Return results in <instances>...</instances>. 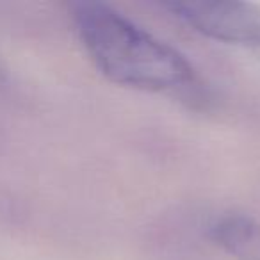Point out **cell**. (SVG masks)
Returning <instances> with one entry per match:
<instances>
[{
    "label": "cell",
    "mask_w": 260,
    "mask_h": 260,
    "mask_svg": "<svg viewBox=\"0 0 260 260\" xmlns=\"http://www.w3.org/2000/svg\"><path fill=\"white\" fill-rule=\"evenodd\" d=\"M73 23L98 72L118 86L175 93L189 91L198 84L196 70L180 52L111 6L75 4Z\"/></svg>",
    "instance_id": "1"
},
{
    "label": "cell",
    "mask_w": 260,
    "mask_h": 260,
    "mask_svg": "<svg viewBox=\"0 0 260 260\" xmlns=\"http://www.w3.org/2000/svg\"><path fill=\"white\" fill-rule=\"evenodd\" d=\"M166 8L207 38L260 47V9L242 2H170Z\"/></svg>",
    "instance_id": "2"
},
{
    "label": "cell",
    "mask_w": 260,
    "mask_h": 260,
    "mask_svg": "<svg viewBox=\"0 0 260 260\" xmlns=\"http://www.w3.org/2000/svg\"><path fill=\"white\" fill-rule=\"evenodd\" d=\"M214 244L237 260H260V223L237 212L216 216L207 226Z\"/></svg>",
    "instance_id": "3"
}]
</instances>
